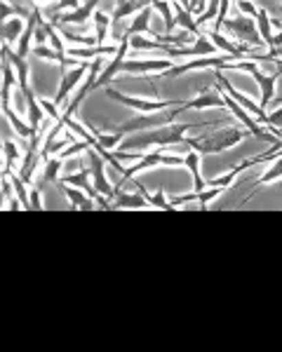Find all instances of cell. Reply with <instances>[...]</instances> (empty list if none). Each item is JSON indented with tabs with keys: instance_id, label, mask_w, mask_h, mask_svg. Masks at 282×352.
<instances>
[{
	"instance_id": "37",
	"label": "cell",
	"mask_w": 282,
	"mask_h": 352,
	"mask_svg": "<svg viewBox=\"0 0 282 352\" xmlns=\"http://www.w3.org/2000/svg\"><path fill=\"white\" fill-rule=\"evenodd\" d=\"M273 104L275 106H282V94L280 96H273Z\"/></svg>"
},
{
	"instance_id": "6",
	"label": "cell",
	"mask_w": 282,
	"mask_h": 352,
	"mask_svg": "<svg viewBox=\"0 0 282 352\" xmlns=\"http://www.w3.org/2000/svg\"><path fill=\"white\" fill-rule=\"evenodd\" d=\"M106 96L113 101H120V104L129 106V109L139 111V113H155V111H165V109H174V106H182L186 101H177V99H169V101H149V99H139V96H125L116 89L106 87Z\"/></svg>"
},
{
	"instance_id": "16",
	"label": "cell",
	"mask_w": 282,
	"mask_h": 352,
	"mask_svg": "<svg viewBox=\"0 0 282 352\" xmlns=\"http://www.w3.org/2000/svg\"><path fill=\"white\" fill-rule=\"evenodd\" d=\"M151 10H153V8H144L141 12L134 14L132 24L127 26V31L122 33V38H134V36H151V38H155V33L151 31Z\"/></svg>"
},
{
	"instance_id": "13",
	"label": "cell",
	"mask_w": 282,
	"mask_h": 352,
	"mask_svg": "<svg viewBox=\"0 0 282 352\" xmlns=\"http://www.w3.org/2000/svg\"><path fill=\"white\" fill-rule=\"evenodd\" d=\"M127 50H129V38H118V52L113 54V61H111V66L106 68L104 73H99V78H97V85H94V89L97 87H106L113 78H118L120 76V66H122V61H125V56H127Z\"/></svg>"
},
{
	"instance_id": "9",
	"label": "cell",
	"mask_w": 282,
	"mask_h": 352,
	"mask_svg": "<svg viewBox=\"0 0 282 352\" xmlns=\"http://www.w3.org/2000/svg\"><path fill=\"white\" fill-rule=\"evenodd\" d=\"M89 66L92 64H85V61H80L73 71H64L61 73V82H59V89H56V96H54V106L59 109L61 104H64L66 99H69V94L73 92V89L80 85L85 78H87L89 73Z\"/></svg>"
},
{
	"instance_id": "3",
	"label": "cell",
	"mask_w": 282,
	"mask_h": 352,
	"mask_svg": "<svg viewBox=\"0 0 282 352\" xmlns=\"http://www.w3.org/2000/svg\"><path fill=\"white\" fill-rule=\"evenodd\" d=\"M182 113H186V104L174 106V109H165V111H155V113H139L137 118L127 120L125 124L116 129V132L122 134H134V132H146V129H158L165 127V124H172Z\"/></svg>"
},
{
	"instance_id": "15",
	"label": "cell",
	"mask_w": 282,
	"mask_h": 352,
	"mask_svg": "<svg viewBox=\"0 0 282 352\" xmlns=\"http://www.w3.org/2000/svg\"><path fill=\"white\" fill-rule=\"evenodd\" d=\"M89 176H92V169H89V164H83L80 172L78 174H69V176H61V184H69V186H76V188H80L87 192L89 197H94V200H99L101 192L94 188L92 181H89Z\"/></svg>"
},
{
	"instance_id": "23",
	"label": "cell",
	"mask_w": 282,
	"mask_h": 352,
	"mask_svg": "<svg viewBox=\"0 0 282 352\" xmlns=\"http://www.w3.org/2000/svg\"><path fill=\"white\" fill-rule=\"evenodd\" d=\"M174 14H177V26H184L186 31L191 33L193 38H197V36H202L200 33V26L195 24V19H193V14L188 12V10L184 8L179 0H174Z\"/></svg>"
},
{
	"instance_id": "22",
	"label": "cell",
	"mask_w": 282,
	"mask_h": 352,
	"mask_svg": "<svg viewBox=\"0 0 282 352\" xmlns=\"http://www.w3.org/2000/svg\"><path fill=\"white\" fill-rule=\"evenodd\" d=\"M186 167H188L191 174H193V192H205L207 181L202 179V174H200V153L191 151L188 155H186Z\"/></svg>"
},
{
	"instance_id": "14",
	"label": "cell",
	"mask_w": 282,
	"mask_h": 352,
	"mask_svg": "<svg viewBox=\"0 0 282 352\" xmlns=\"http://www.w3.org/2000/svg\"><path fill=\"white\" fill-rule=\"evenodd\" d=\"M221 94V85L217 89H200L193 101H186V111H202V109H226Z\"/></svg>"
},
{
	"instance_id": "27",
	"label": "cell",
	"mask_w": 282,
	"mask_h": 352,
	"mask_svg": "<svg viewBox=\"0 0 282 352\" xmlns=\"http://www.w3.org/2000/svg\"><path fill=\"white\" fill-rule=\"evenodd\" d=\"M116 45H94V47H73L69 54L73 56H104V54H116Z\"/></svg>"
},
{
	"instance_id": "2",
	"label": "cell",
	"mask_w": 282,
	"mask_h": 352,
	"mask_svg": "<svg viewBox=\"0 0 282 352\" xmlns=\"http://www.w3.org/2000/svg\"><path fill=\"white\" fill-rule=\"evenodd\" d=\"M250 132L238 127H228L221 129V132H212L205 136H195V139H184V144L188 146L191 151H197L200 155H210V153H221L226 148H233L240 141H245Z\"/></svg>"
},
{
	"instance_id": "33",
	"label": "cell",
	"mask_w": 282,
	"mask_h": 352,
	"mask_svg": "<svg viewBox=\"0 0 282 352\" xmlns=\"http://www.w3.org/2000/svg\"><path fill=\"white\" fill-rule=\"evenodd\" d=\"M41 195H43V188L33 184V188H31V209H43V197Z\"/></svg>"
},
{
	"instance_id": "25",
	"label": "cell",
	"mask_w": 282,
	"mask_h": 352,
	"mask_svg": "<svg viewBox=\"0 0 282 352\" xmlns=\"http://www.w3.org/2000/svg\"><path fill=\"white\" fill-rule=\"evenodd\" d=\"M3 111H5V118H8V122L12 124V127L17 129V134L19 136H24V139H31V136H36L38 132H41V129H33L31 124H24L19 120V118H17V113L12 111V106H3Z\"/></svg>"
},
{
	"instance_id": "28",
	"label": "cell",
	"mask_w": 282,
	"mask_h": 352,
	"mask_svg": "<svg viewBox=\"0 0 282 352\" xmlns=\"http://www.w3.org/2000/svg\"><path fill=\"white\" fill-rule=\"evenodd\" d=\"M151 8L158 10V12L162 14V19H165V33H169L174 26H177V14L172 12V5H169L167 0H153Z\"/></svg>"
},
{
	"instance_id": "1",
	"label": "cell",
	"mask_w": 282,
	"mask_h": 352,
	"mask_svg": "<svg viewBox=\"0 0 282 352\" xmlns=\"http://www.w3.org/2000/svg\"><path fill=\"white\" fill-rule=\"evenodd\" d=\"M224 122H184V124H165L158 129H146V132H134L129 139L120 144V151H144L151 146L167 148V146L184 144L186 132L191 129H205V127H219Z\"/></svg>"
},
{
	"instance_id": "12",
	"label": "cell",
	"mask_w": 282,
	"mask_h": 352,
	"mask_svg": "<svg viewBox=\"0 0 282 352\" xmlns=\"http://www.w3.org/2000/svg\"><path fill=\"white\" fill-rule=\"evenodd\" d=\"M219 52H221V50L202 33V36L195 38V43L191 45V47H169L165 54L167 56H214Z\"/></svg>"
},
{
	"instance_id": "5",
	"label": "cell",
	"mask_w": 282,
	"mask_h": 352,
	"mask_svg": "<svg viewBox=\"0 0 282 352\" xmlns=\"http://www.w3.org/2000/svg\"><path fill=\"white\" fill-rule=\"evenodd\" d=\"M226 31L233 33V38H238V43H245L250 47H266L261 41V33H259L257 19L254 16H235V19H226L224 21Z\"/></svg>"
},
{
	"instance_id": "35",
	"label": "cell",
	"mask_w": 282,
	"mask_h": 352,
	"mask_svg": "<svg viewBox=\"0 0 282 352\" xmlns=\"http://www.w3.org/2000/svg\"><path fill=\"white\" fill-rule=\"evenodd\" d=\"M238 8H240V12L247 14V16H254V14H257V10H259L252 0H238Z\"/></svg>"
},
{
	"instance_id": "11",
	"label": "cell",
	"mask_w": 282,
	"mask_h": 352,
	"mask_svg": "<svg viewBox=\"0 0 282 352\" xmlns=\"http://www.w3.org/2000/svg\"><path fill=\"white\" fill-rule=\"evenodd\" d=\"M101 3V0H87L85 5H80V8L76 10H69V12H56L52 14L50 19H52L54 26H71V24H85L87 19H92V12L94 8Z\"/></svg>"
},
{
	"instance_id": "7",
	"label": "cell",
	"mask_w": 282,
	"mask_h": 352,
	"mask_svg": "<svg viewBox=\"0 0 282 352\" xmlns=\"http://www.w3.org/2000/svg\"><path fill=\"white\" fill-rule=\"evenodd\" d=\"M228 61H233L228 54H226V56H197V59H193V61H186V64L167 68V71H162L160 76L162 78H179V76H184V73H188V71H200V68H221V71H224Z\"/></svg>"
},
{
	"instance_id": "17",
	"label": "cell",
	"mask_w": 282,
	"mask_h": 352,
	"mask_svg": "<svg viewBox=\"0 0 282 352\" xmlns=\"http://www.w3.org/2000/svg\"><path fill=\"white\" fill-rule=\"evenodd\" d=\"M111 207L113 209H146V207H151V204H149V200H146L144 192L132 195V192H125L120 186H118V192L111 200Z\"/></svg>"
},
{
	"instance_id": "32",
	"label": "cell",
	"mask_w": 282,
	"mask_h": 352,
	"mask_svg": "<svg viewBox=\"0 0 282 352\" xmlns=\"http://www.w3.org/2000/svg\"><path fill=\"white\" fill-rule=\"evenodd\" d=\"M0 8H3V14H0V19H10L12 14H17V16H31V12H26V10H21V8H12V5L8 3V0H0Z\"/></svg>"
},
{
	"instance_id": "31",
	"label": "cell",
	"mask_w": 282,
	"mask_h": 352,
	"mask_svg": "<svg viewBox=\"0 0 282 352\" xmlns=\"http://www.w3.org/2000/svg\"><path fill=\"white\" fill-rule=\"evenodd\" d=\"M278 179H282V155L278 157V160H273V164H270L268 172L257 181V186H261V184H270V181H278Z\"/></svg>"
},
{
	"instance_id": "10",
	"label": "cell",
	"mask_w": 282,
	"mask_h": 352,
	"mask_svg": "<svg viewBox=\"0 0 282 352\" xmlns=\"http://www.w3.org/2000/svg\"><path fill=\"white\" fill-rule=\"evenodd\" d=\"M172 68L169 59H125L120 73H132L134 78H144V73H162Z\"/></svg>"
},
{
	"instance_id": "18",
	"label": "cell",
	"mask_w": 282,
	"mask_h": 352,
	"mask_svg": "<svg viewBox=\"0 0 282 352\" xmlns=\"http://www.w3.org/2000/svg\"><path fill=\"white\" fill-rule=\"evenodd\" d=\"M151 3H153V0H116V10H113V16H111L113 24L141 12L144 8H151Z\"/></svg>"
},
{
	"instance_id": "24",
	"label": "cell",
	"mask_w": 282,
	"mask_h": 352,
	"mask_svg": "<svg viewBox=\"0 0 282 352\" xmlns=\"http://www.w3.org/2000/svg\"><path fill=\"white\" fill-rule=\"evenodd\" d=\"M24 31H26L24 19H5L3 21V43H8V45L19 43V38Z\"/></svg>"
},
{
	"instance_id": "29",
	"label": "cell",
	"mask_w": 282,
	"mask_h": 352,
	"mask_svg": "<svg viewBox=\"0 0 282 352\" xmlns=\"http://www.w3.org/2000/svg\"><path fill=\"white\" fill-rule=\"evenodd\" d=\"M113 26V19L104 12H94V28H97V45H104L109 38V28Z\"/></svg>"
},
{
	"instance_id": "26",
	"label": "cell",
	"mask_w": 282,
	"mask_h": 352,
	"mask_svg": "<svg viewBox=\"0 0 282 352\" xmlns=\"http://www.w3.org/2000/svg\"><path fill=\"white\" fill-rule=\"evenodd\" d=\"M137 188H139V192H144V195H146V200H149L151 207L162 209V212H174V209H177V207H174V204L165 197V188H158V190L153 192V195H149V192H146V188H144L141 184H137Z\"/></svg>"
},
{
	"instance_id": "34",
	"label": "cell",
	"mask_w": 282,
	"mask_h": 352,
	"mask_svg": "<svg viewBox=\"0 0 282 352\" xmlns=\"http://www.w3.org/2000/svg\"><path fill=\"white\" fill-rule=\"evenodd\" d=\"M270 116V129L268 132H273V129H282V106H278V111L268 113Z\"/></svg>"
},
{
	"instance_id": "36",
	"label": "cell",
	"mask_w": 282,
	"mask_h": 352,
	"mask_svg": "<svg viewBox=\"0 0 282 352\" xmlns=\"http://www.w3.org/2000/svg\"><path fill=\"white\" fill-rule=\"evenodd\" d=\"M76 10V8H80V5H78V0H59V3H56V8H54V12L52 14H56V12H61V10Z\"/></svg>"
},
{
	"instance_id": "20",
	"label": "cell",
	"mask_w": 282,
	"mask_h": 352,
	"mask_svg": "<svg viewBox=\"0 0 282 352\" xmlns=\"http://www.w3.org/2000/svg\"><path fill=\"white\" fill-rule=\"evenodd\" d=\"M12 66H14L12 61L3 54V89H0V94H3V106H10V92H12L14 85L19 87V76L14 73Z\"/></svg>"
},
{
	"instance_id": "21",
	"label": "cell",
	"mask_w": 282,
	"mask_h": 352,
	"mask_svg": "<svg viewBox=\"0 0 282 352\" xmlns=\"http://www.w3.org/2000/svg\"><path fill=\"white\" fill-rule=\"evenodd\" d=\"M61 167H64V160L59 155H52L43 162V172H41V179L36 181V186H47V184H56V176H59Z\"/></svg>"
},
{
	"instance_id": "19",
	"label": "cell",
	"mask_w": 282,
	"mask_h": 352,
	"mask_svg": "<svg viewBox=\"0 0 282 352\" xmlns=\"http://www.w3.org/2000/svg\"><path fill=\"white\" fill-rule=\"evenodd\" d=\"M59 186H61V190H64V195L69 197V202H71V207L73 209H83V212H89V209H94V197H89L87 192H80L78 188H71L69 184H61L59 181Z\"/></svg>"
},
{
	"instance_id": "8",
	"label": "cell",
	"mask_w": 282,
	"mask_h": 352,
	"mask_svg": "<svg viewBox=\"0 0 282 352\" xmlns=\"http://www.w3.org/2000/svg\"><path fill=\"white\" fill-rule=\"evenodd\" d=\"M85 153H87L89 169H92V176H94V188H97L104 197H109V200H113V197H116V192H118V186L109 184V179H106V172H104L106 160L99 155L94 146H89V148L85 151Z\"/></svg>"
},
{
	"instance_id": "4",
	"label": "cell",
	"mask_w": 282,
	"mask_h": 352,
	"mask_svg": "<svg viewBox=\"0 0 282 352\" xmlns=\"http://www.w3.org/2000/svg\"><path fill=\"white\" fill-rule=\"evenodd\" d=\"M182 164H186V157H182V155H165L162 151H153V153L146 151L144 157H141L137 164H132V167L122 172V181L118 186L122 188V184L132 181V176H137L139 172H144V169H151V167H182Z\"/></svg>"
},
{
	"instance_id": "30",
	"label": "cell",
	"mask_w": 282,
	"mask_h": 352,
	"mask_svg": "<svg viewBox=\"0 0 282 352\" xmlns=\"http://www.w3.org/2000/svg\"><path fill=\"white\" fill-rule=\"evenodd\" d=\"M3 148H5V172H12L14 162H19V157H21V151L12 141H5Z\"/></svg>"
}]
</instances>
